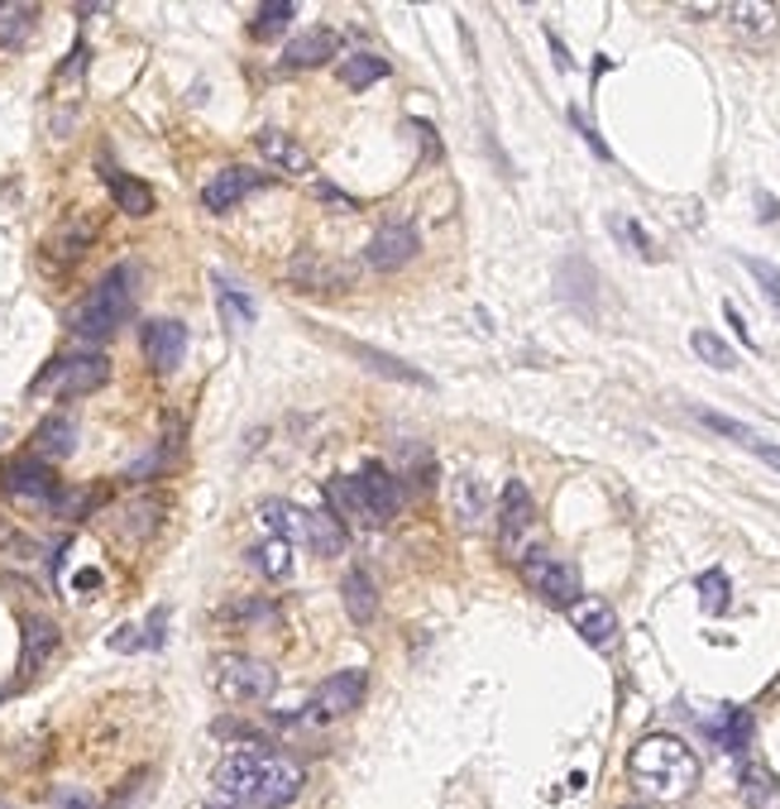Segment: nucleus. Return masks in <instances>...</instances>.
Here are the masks:
<instances>
[{"instance_id": "nucleus-41", "label": "nucleus", "mask_w": 780, "mask_h": 809, "mask_svg": "<svg viewBox=\"0 0 780 809\" xmlns=\"http://www.w3.org/2000/svg\"><path fill=\"white\" fill-rule=\"evenodd\" d=\"M110 647H115V652H139V647H144V638H139V628H115V638H110Z\"/></svg>"}, {"instance_id": "nucleus-2", "label": "nucleus", "mask_w": 780, "mask_h": 809, "mask_svg": "<svg viewBox=\"0 0 780 809\" xmlns=\"http://www.w3.org/2000/svg\"><path fill=\"white\" fill-rule=\"evenodd\" d=\"M628 776H632V786H637V796L671 805V800H685L689 790L699 786V757L689 753V743L675 738V733H652V738H642L632 747Z\"/></svg>"}, {"instance_id": "nucleus-19", "label": "nucleus", "mask_w": 780, "mask_h": 809, "mask_svg": "<svg viewBox=\"0 0 780 809\" xmlns=\"http://www.w3.org/2000/svg\"><path fill=\"white\" fill-rule=\"evenodd\" d=\"M307 513H312V508H297V503L268 498L264 508H259V523H264V527L273 532V537L287 542V546H293V542L307 546Z\"/></svg>"}, {"instance_id": "nucleus-29", "label": "nucleus", "mask_w": 780, "mask_h": 809, "mask_svg": "<svg viewBox=\"0 0 780 809\" xmlns=\"http://www.w3.org/2000/svg\"><path fill=\"white\" fill-rule=\"evenodd\" d=\"M250 560L259 566V575L264 580H273V585H283V580H293V546L287 542H278V537H268V542H259L254 551H250Z\"/></svg>"}, {"instance_id": "nucleus-32", "label": "nucleus", "mask_w": 780, "mask_h": 809, "mask_svg": "<svg viewBox=\"0 0 780 809\" xmlns=\"http://www.w3.org/2000/svg\"><path fill=\"white\" fill-rule=\"evenodd\" d=\"M215 297H221V312L230 316V326H240V330H244V326H254V302L244 297L230 279H221V273H215Z\"/></svg>"}, {"instance_id": "nucleus-10", "label": "nucleus", "mask_w": 780, "mask_h": 809, "mask_svg": "<svg viewBox=\"0 0 780 809\" xmlns=\"http://www.w3.org/2000/svg\"><path fill=\"white\" fill-rule=\"evenodd\" d=\"M531 523H537V503H531L523 480H513L508 488H503V498H498V546H503V551H508V556L523 551V537L531 532Z\"/></svg>"}, {"instance_id": "nucleus-8", "label": "nucleus", "mask_w": 780, "mask_h": 809, "mask_svg": "<svg viewBox=\"0 0 780 809\" xmlns=\"http://www.w3.org/2000/svg\"><path fill=\"white\" fill-rule=\"evenodd\" d=\"M523 575H527V585L537 589L546 603H551V609H570V603H580V570H575L570 560H556V556L531 551Z\"/></svg>"}, {"instance_id": "nucleus-37", "label": "nucleus", "mask_w": 780, "mask_h": 809, "mask_svg": "<svg viewBox=\"0 0 780 809\" xmlns=\"http://www.w3.org/2000/svg\"><path fill=\"white\" fill-rule=\"evenodd\" d=\"M742 269L752 273V279H757V287L771 297V307L780 312V269L771 264V259H757V254H742Z\"/></svg>"}, {"instance_id": "nucleus-39", "label": "nucleus", "mask_w": 780, "mask_h": 809, "mask_svg": "<svg viewBox=\"0 0 780 809\" xmlns=\"http://www.w3.org/2000/svg\"><path fill=\"white\" fill-rule=\"evenodd\" d=\"M164 632H168V609H164V603H158V609L149 613V623L139 628V638H144V652H158V647H164Z\"/></svg>"}, {"instance_id": "nucleus-30", "label": "nucleus", "mask_w": 780, "mask_h": 809, "mask_svg": "<svg viewBox=\"0 0 780 809\" xmlns=\"http://www.w3.org/2000/svg\"><path fill=\"white\" fill-rule=\"evenodd\" d=\"M110 197H115V207H120L125 216H149L154 211L149 182L129 178V172H110Z\"/></svg>"}, {"instance_id": "nucleus-13", "label": "nucleus", "mask_w": 780, "mask_h": 809, "mask_svg": "<svg viewBox=\"0 0 780 809\" xmlns=\"http://www.w3.org/2000/svg\"><path fill=\"white\" fill-rule=\"evenodd\" d=\"M0 488H6L10 498H43V503H53L57 498V474H53L49 460L24 455V460H10V465L0 470Z\"/></svg>"}, {"instance_id": "nucleus-14", "label": "nucleus", "mask_w": 780, "mask_h": 809, "mask_svg": "<svg viewBox=\"0 0 780 809\" xmlns=\"http://www.w3.org/2000/svg\"><path fill=\"white\" fill-rule=\"evenodd\" d=\"M570 623H575V632H580L589 647H599V652H609V647L618 642V613H613L609 599H580V603H570Z\"/></svg>"}, {"instance_id": "nucleus-42", "label": "nucleus", "mask_w": 780, "mask_h": 809, "mask_svg": "<svg viewBox=\"0 0 780 809\" xmlns=\"http://www.w3.org/2000/svg\"><path fill=\"white\" fill-rule=\"evenodd\" d=\"M570 120H575V125H580V129H584L589 149H594L599 158H609V144H603V135H599V129H589V125H584V115H580V111H570Z\"/></svg>"}, {"instance_id": "nucleus-45", "label": "nucleus", "mask_w": 780, "mask_h": 809, "mask_svg": "<svg viewBox=\"0 0 780 809\" xmlns=\"http://www.w3.org/2000/svg\"><path fill=\"white\" fill-rule=\"evenodd\" d=\"M724 312H728V322H732V330H738V336H742L747 345H752V336H747V326H742V316H738V307H724Z\"/></svg>"}, {"instance_id": "nucleus-6", "label": "nucleus", "mask_w": 780, "mask_h": 809, "mask_svg": "<svg viewBox=\"0 0 780 809\" xmlns=\"http://www.w3.org/2000/svg\"><path fill=\"white\" fill-rule=\"evenodd\" d=\"M365 685H369V671H340V675H330V681L307 700L302 718H307V724H336V718L355 714L359 704H365Z\"/></svg>"}, {"instance_id": "nucleus-15", "label": "nucleus", "mask_w": 780, "mask_h": 809, "mask_svg": "<svg viewBox=\"0 0 780 809\" xmlns=\"http://www.w3.org/2000/svg\"><path fill=\"white\" fill-rule=\"evenodd\" d=\"M287 279H293L297 287H307V293H345V287L355 283L340 264H330V259H322V254H297L293 264H287Z\"/></svg>"}, {"instance_id": "nucleus-4", "label": "nucleus", "mask_w": 780, "mask_h": 809, "mask_svg": "<svg viewBox=\"0 0 780 809\" xmlns=\"http://www.w3.org/2000/svg\"><path fill=\"white\" fill-rule=\"evenodd\" d=\"M211 681L225 700H235V704H264V700H273V690H278V671H273L268 661H259V656L225 652V656H215Z\"/></svg>"}, {"instance_id": "nucleus-18", "label": "nucleus", "mask_w": 780, "mask_h": 809, "mask_svg": "<svg viewBox=\"0 0 780 809\" xmlns=\"http://www.w3.org/2000/svg\"><path fill=\"white\" fill-rule=\"evenodd\" d=\"M340 599H345V613H350L359 628H369L373 618H379V585L369 580V570H345Z\"/></svg>"}, {"instance_id": "nucleus-35", "label": "nucleus", "mask_w": 780, "mask_h": 809, "mask_svg": "<svg viewBox=\"0 0 780 809\" xmlns=\"http://www.w3.org/2000/svg\"><path fill=\"white\" fill-rule=\"evenodd\" d=\"M293 6H287V0H268V6H259L254 10V34L259 39H273V34H283L287 24H293Z\"/></svg>"}, {"instance_id": "nucleus-38", "label": "nucleus", "mask_w": 780, "mask_h": 809, "mask_svg": "<svg viewBox=\"0 0 780 809\" xmlns=\"http://www.w3.org/2000/svg\"><path fill=\"white\" fill-rule=\"evenodd\" d=\"M455 513H460V523H479V513H484V484L479 480L455 484Z\"/></svg>"}, {"instance_id": "nucleus-1", "label": "nucleus", "mask_w": 780, "mask_h": 809, "mask_svg": "<svg viewBox=\"0 0 780 809\" xmlns=\"http://www.w3.org/2000/svg\"><path fill=\"white\" fill-rule=\"evenodd\" d=\"M302 781H307L302 761L283 753H264V747L230 753L215 767V790L235 809H287L302 796Z\"/></svg>"}, {"instance_id": "nucleus-16", "label": "nucleus", "mask_w": 780, "mask_h": 809, "mask_svg": "<svg viewBox=\"0 0 780 809\" xmlns=\"http://www.w3.org/2000/svg\"><path fill=\"white\" fill-rule=\"evenodd\" d=\"M340 49V34L336 29H307V34H297L293 43L283 49V67H322L330 63V53Z\"/></svg>"}, {"instance_id": "nucleus-47", "label": "nucleus", "mask_w": 780, "mask_h": 809, "mask_svg": "<svg viewBox=\"0 0 780 809\" xmlns=\"http://www.w3.org/2000/svg\"><path fill=\"white\" fill-rule=\"evenodd\" d=\"M623 809H642V805H623Z\"/></svg>"}, {"instance_id": "nucleus-28", "label": "nucleus", "mask_w": 780, "mask_h": 809, "mask_svg": "<svg viewBox=\"0 0 780 809\" xmlns=\"http://www.w3.org/2000/svg\"><path fill=\"white\" fill-rule=\"evenodd\" d=\"M336 72H340V82L350 86V92H365V86H379L393 67H388V57H379V53H350Z\"/></svg>"}, {"instance_id": "nucleus-7", "label": "nucleus", "mask_w": 780, "mask_h": 809, "mask_svg": "<svg viewBox=\"0 0 780 809\" xmlns=\"http://www.w3.org/2000/svg\"><path fill=\"white\" fill-rule=\"evenodd\" d=\"M355 488H359V498H365V513H369L373 527L393 523V517L402 513V498H408V484H402L388 465H379V460L355 474Z\"/></svg>"}, {"instance_id": "nucleus-27", "label": "nucleus", "mask_w": 780, "mask_h": 809, "mask_svg": "<svg viewBox=\"0 0 780 809\" xmlns=\"http://www.w3.org/2000/svg\"><path fill=\"white\" fill-rule=\"evenodd\" d=\"M326 503H330V513L340 517V527H373L369 513H365V498H359V488H355V480H330L326 484Z\"/></svg>"}, {"instance_id": "nucleus-20", "label": "nucleus", "mask_w": 780, "mask_h": 809, "mask_svg": "<svg viewBox=\"0 0 780 809\" xmlns=\"http://www.w3.org/2000/svg\"><path fill=\"white\" fill-rule=\"evenodd\" d=\"M34 451H39V460H67L77 451V422H72L67 412H53L49 422L34 431Z\"/></svg>"}, {"instance_id": "nucleus-23", "label": "nucleus", "mask_w": 780, "mask_h": 809, "mask_svg": "<svg viewBox=\"0 0 780 809\" xmlns=\"http://www.w3.org/2000/svg\"><path fill=\"white\" fill-rule=\"evenodd\" d=\"M259 154H264L273 168L297 172V178H302V172H312V154L302 149L297 139H287L283 129H264V135H259Z\"/></svg>"}, {"instance_id": "nucleus-12", "label": "nucleus", "mask_w": 780, "mask_h": 809, "mask_svg": "<svg viewBox=\"0 0 780 809\" xmlns=\"http://www.w3.org/2000/svg\"><path fill=\"white\" fill-rule=\"evenodd\" d=\"M259 187H268V178L264 172H254V168H244V164H235V168H221L215 178L201 187V207L207 211H215V216H225V211H235L244 197L250 192H259Z\"/></svg>"}, {"instance_id": "nucleus-21", "label": "nucleus", "mask_w": 780, "mask_h": 809, "mask_svg": "<svg viewBox=\"0 0 780 809\" xmlns=\"http://www.w3.org/2000/svg\"><path fill=\"white\" fill-rule=\"evenodd\" d=\"M53 652H57V628L49 623V618L29 613V618H24V661H20V675H24V681H29V675H34Z\"/></svg>"}, {"instance_id": "nucleus-11", "label": "nucleus", "mask_w": 780, "mask_h": 809, "mask_svg": "<svg viewBox=\"0 0 780 809\" xmlns=\"http://www.w3.org/2000/svg\"><path fill=\"white\" fill-rule=\"evenodd\" d=\"M139 345H144V359H149L154 374H178L182 355H187V326L172 322V316H158V322L144 326Z\"/></svg>"}, {"instance_id": "nucleus-25", "label": "nucleus", "mask_w": 780, "mask_h": 809, "mask_svg": "<svg viewBox=\"0 0 780 809\" xmlns=\"http://www.w3.org/2000/svg\"><path fill=\"white\" fill-rule=\"evenodd\" d=\"M709 733H714V743H718V747H728V753L742 761V757H747V747H752L757 724H752V714H747V710H728L724 718H714Z\"/></svg>"}, {"instance_id": "nucleus-5", "label": "nucleus", "mask_w": 780, "mask_h": 809, "mask_svg": "<svg viewBox=\"0 0 780 809\" xmlns=\"http://www.w3.org/2000/svg\"><path fill=\"white\" fill-rule=\"evenodd\" d=\"M110 379V359L106 355H67L53 359L49 369L34 379V393H57V398H86Z\"/></svg>"}, {"instance_id": "nucleus-36", "label": "nucleus", "mask_w": 780, "mask_h": 809, "mask_svg": "<svg viewBox=\"0 0 780 809\" xmlns=\"http://www.w3.org/2000/svg\"><path fill=\"white\" fill-rule=\"evenodd\" d=\"M34 20H39L34 6H0V43H24Z\"/></svg>"}, {"instance_id": "nucleus-43", "label": "nucleus", "mask_w": 780, "mask_h": 809, "mask_svg": "<svg viewBox=\"0 0 780 809\" xmlns=\"http://www.w3.org/2000/svg\"><path fill=\"white\" fill-rule=\"evenodd\" d=\"M57 809H92V805H86V796H72L67 790V796H57Z\"/></svg>"}, {"instance_id": "nucleus-46", "label": "nucleus", "mask_w": 780, "mask_h": 809, "mask_svg": "<svg viewBox=\"0 0 780 809\" xmlns=\"http://www.w3.org/2000/svg\"><path fill=\"white\" fill-rule=\"evenodd\" d=\"M92 585H101V575H96V570H82V575H77V589H92Z\"/></svg>"}, {"instance_id": "nucleus-17", "label": "nucleus", "mask_w": 780, "mask_h": 809, "mask_svg": "<svg viewBox=\"0 0 780 809\" xmlns=\"http://www.w3.org/2000/svg\"><path fill=\"white\" fill-rule=\"evenodd\" d=\"M345 350H350L359 365L365 369H379L383 379H398V384H417V388H431V379L417 365H408V359H393V355H383V350H369V345H359V340H350V336H336Z\"/></svg>"}, {"instance_id": "nucleus-34", "label": "nucleus", "mask_w": 780, "mask_h": 809, "mask_svg": "<svg viewBox=\"0 0 780 809\" xmlns=\"http://www.w3.org/2000/svg\"><path fill=\"white\" fill-rule=\"evenodd\" d=\"M728 14H732V24H742L747 34H757V39H767L771 24H776V10L761 6V0H742V6H728Z\"/></svg>"}, {"instance_id": "nucleus-33", "label": "nucleus", "mask_w": 780, "mask_h": 809, "mask_svg": "<svg viewBox=\"0 0 780 809\" xmlns=\"http://www.w3.org/2000/svg\"><path fill=\"white\" fill-rule=\"evenodd\" d=\"M695 585H699V603H704V613H728V603H732V585H728V575H724V570H704Z\"/></svg>"}, {"instance_id": "nucleus-40", "label": "nucleus", "mask_w": 780, "mask_h": 809, "mask_svg": "<svg viewBox=\"0 0 780 809\" xmlns=\"http://www.w3.org/2000/svg\"><path fill=\"white\" fill-rule=\"evenodd\" d=\"M618 230H623V235H628L632 244H637V250H642L646 259H656V244H652V240H646V230H642L637 221H618Z\"/></svg>"}, {"instance_id": "nucleus-31", "label": "nucleus", "mask_w": 780, "mask_h": 809, "mask_svg": "<svg viewBox=\"0 0 780 809\" xmlns=\"http://www.w3.org/2000/svg\"><path fill=\"white\" fill-rule=\"evenodd\" d=\"M689 345H695V355L704 359V365H714V369H738V350H732L724 336H714V330H695V336H689Z\"/></svg>"}, {"instance_id": "nucleus-3", "label": "nucleus", "mask_w": 780, "mask_h": 809, "mask_svg": "<svg viewBox=\"0 0 780 809\" xmlns=\"http://www.w3.org/2000/svg\"><path fill=\"white\" fill-rule=\"evenodd\" d=\"M135 312V269L129 264H115L101 273V283L86 293V302L72 312V336L86 340V345H106L115 330L125 326V316Z\"/></svg>"}, {"instance_id": "nucleus-22", "label": "nucleus", "mask_w": 780, "mask_h": 809, "mask_svg": "<svg viewBox=\"0 0 780 809\" xmlns=\"http://www.w3.org/2000/svg\"><path fill=\"white\" fill-rule=\"evenodd\" d=\"M738 781H742V800L747 809H780V781L761 767V761H738Z\"/></svg>"}, {"instance_id": "nucleus-26", "label": "nucleus", "mask_w": 780, "mask_h": 809, "mask_svg": "<svg viewBox=\"0 0 780 809\" xmlns=\"http://www.w3.org/2000/svg\"><path fill=\"white\" fill-rule=\"evenodd\" d=\"M345 542H350V537H345L340 517L330 513V508L326 513H307V546H312V556H322V560L326 556H340Z\"/></svg>"}, {"instance_id": "nucleus-9", "label": "nucleus", "mask_w": 780, "mask_h": 809, "mask_svg": "<svg viewBox=\"0 0 780 809\" xmlns=\"http://www.w3.org/2000/svg\"><path fill=\"white\" fill-rule=\"evenodd\" d=\"M417 250H422V235H417V225L402 221V216H393V221H383V225L369 235L365 264H369L373 273H393V269L408 264V259H417Z\"/></svg>"}, {"instance_id": "nucleus-24", "label": "nucleus", "mask_w": 780, "mask_h": 809, "mask_svg": "<svg viewBox=\"0 0 780 809\" xmlns=\"http://www.w3.org/2000/svg\"><path fill=\"white\" fill-rule=\"evenodd\" d=\"M158 517H164V508H158L154 498L125 503V508L115 513V537H120V542H144V537H154Z\"/></svg>"}, {"instance_id": "nucleus-44", "label": "nucleus", "mask_w": 780, "mask_h": 809, "mask_svg": "<svg viewBox=\"0 0 780 809\" xmlns=\"http://www.w3.org/2000/svg\"><path fill=\"white\" fill-rule=\"evenodd\" d=\"M546 39H551V53H556V63H560V67H570V53H566V43H560L556 34H546Z\"/></svg>"}]
</instances>
